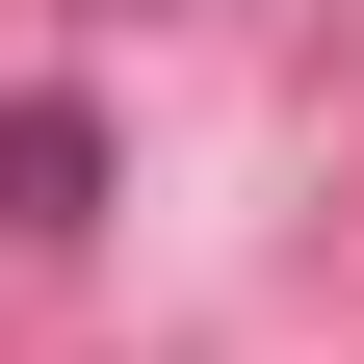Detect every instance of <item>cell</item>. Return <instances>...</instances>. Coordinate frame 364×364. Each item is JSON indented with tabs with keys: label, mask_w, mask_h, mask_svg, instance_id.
I'll return each mask as SVG.
<instances>
[{
	"label": "cell",
	"mask_w": 364,
	"mask_h": 364,
	"mask_svg": "<svg viewBox=\"0 0 364 364\" xmlns=\"http://www.w3.org/2000/svg\"><path fill=\"white\" fill-rule=\"evenodd\" d=\"M78 208H105V130L78 105H0V235H78Z\"/></svg>",
	"instance_id": "6da1fadb"
}]
</instances>
